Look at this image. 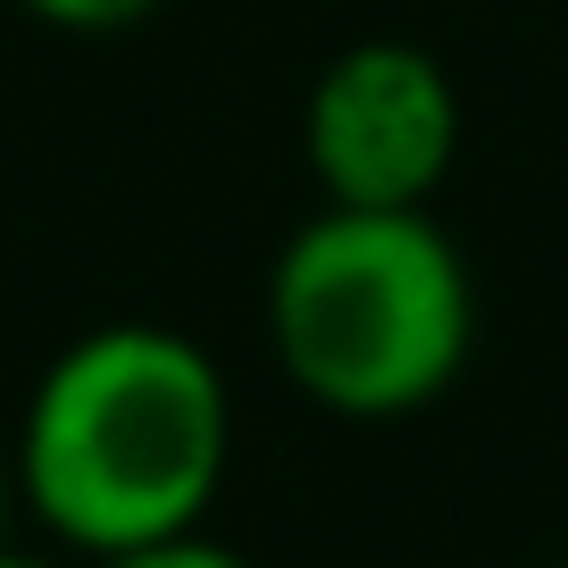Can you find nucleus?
<instances>
[{
  "label": "nucleus",
  "mask_w": 568,
  "mask_h": 568,
  "mask_svg": "<svg viewBox=\"0 0 568 568\" xmlns=\"http://www.w3.org/2000/svg\"><path fill=\"white\" fill-rule=\"evenodd\" d=\"M234 460L226 368L184 326L109 318L59 343L18 418L9 477L51 544L75 560L193 535Z\"/></svg>",
  "instance_id": "1"
},
{
  "label": "nucleus",
  "mask_w": 568,
  "mask_h": 568,
  "mask_svg": "<svg viewBox=\"0 0 568 568\" xmlns=\"http://www.w3.org/2000/svg\"><path fill=\"white\" fill-rule=\"evenodd\" d=\"M267 352L326 418L385 426L444 402L477 352V276L435 210L318 201L267 267Z\"/></svg>",
  "instance_id": "2"
},
{
  "label": "nucleus",
  "mask_w": 568,
  "mask_h": 568,
  "mask_svg": "<svg viewBox=\"0 0 568 568\" xmlns=\"http://www.w3.org/2000/svg\"><path fill=\"white\" fill-rule=\"evenodd\" d=\"M302 168L343 210H435L460 168V84L426 42L359 34L310 75Z\"/></svg>",
  "instance_id": "3"
},
{
  "label": "nucleus",
  "mask_w": 568,
  "mask_h": 568,
  "mask_svg": "<svg viewBox=\"0 0 568 568\" xmlns=\"http://www.w3.org/2000/svg\"><path fill=\"white\" fill-rule=\"evenodd\" d=\"M9 9H26L34 26H51V34H125V26H142L160 0H9Z\"/></svg>",
  "instance_id": "4"
},
{
  "label": "nucleus",
  "mask_w": 568,
  "mask_h": 568,
  "mask_svg": "<svg viewBox=\"0 0 568 568\" xmlns=\"http://www.w3.org/2000/svg\"><path fill=\"white\" fill-rule=\"evenodd\" d=\"M92 568H260V560H243V551L217 544L210 527H193V535H168V544H142V551H109V560H92Z\"/></svg>",
  "instance_id": "5"
},
{
  "label": "nucleus",
  "mask_w": 568,
  "mask_h": 568,
  "mask_svg": "<svg viewBox=\"0 0 568 568\" xmlns=\"http://www.w3.org/2000/svg\"><path fill=\"white\" fill-rule=\"evenodd\" d=\"M0 568H68V560H51V551H26V544H9V535H0Z\"/></svg>",
  "instance_id": "6"
},
{
  "label": "nucleus",
  "mask_w": 568,
  "mask_h": 568,
  "mask_svg": "<svg viewBox=\"0 0 568 568\" xmlns=\"http://www.w3.org/2000/svg\"><path fill=\"white\" fill-rule=\"evenodd\" d=\"M9 510H18V477H9V452H0V535H9Z\"/></svg>",
  "instance_id": "7"
}]
</instances>
